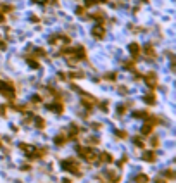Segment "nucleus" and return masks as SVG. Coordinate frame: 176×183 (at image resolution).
Returning a JSON list of instances; mask_svg holds the SVG:
<instances>
[{"instance_id":"1a4fd4ad","label":"nucleus","mask_w":176,"mask_h":183,"mask_svg":"<svg viewBox=\"0 0 176 183\" xmlns=\"http://www.w3.org/2000/svg\"><path fill=\"white\" fill-rule=\"evenodd\" d=\"M98 162L111 164V162H112V156H111L109 152H100V154H98Z\"/></svg>"},{"instance_id":"ea45409f","label":"nucleus","mask_w":176,"mask_h":183,"mask_svg":"<svg viewBox=\"0 0 176 183\" xmlns=\"http://www.w3.org/2000/svg\"><path fill=\"white\" fill-rule=\"evenodd\" d=\"M2 147H4V145H2V138H0V149H2Z\"/></svg>"},{"instance_id":"58836bf2","label":"nucleus","mask_w":176,"mask_h":183,"mask_svg":"<svg viewBox=\"0 0 176 183\" xmlns=\"http://www.w3.org/2000/svg\"><path fill=\"white\" fill-rule=\"evenodd\" d=\"M62 183H71V180H66V178H64V180H62Z\"/></svg>"},{"instance_id":"39448f33","label":"nucleus","mask_w":176,"mask_h":183,"mask_svg":"<svg viewBox=\"0 0 176 183\" xmlns=\"http://www.w3.org/2000/svg\"><path fill=\"white\" fill-rule=\"evenodd\" d=\"M104 175V173H102ZM104 178H105V181H109V183H119L121 181V175H117L116 171H107L104 175Z\"/></svg>"},{"instance_id":"6ab92c4d","label":"nucleus","mask_w":176,"mask_h":183,"mask_svg":"<svg viewBox=\"0 0 176 183\" xmlns=\"http://www.w3.org/2000/svg\"><path fill=\"white\" fill-rule=\"evenodd\" d=\"M162 178L164 180H174V171H173V169H166V171L162 173Z\"/></svg>"},{"instance_id":"a211bd4d","label":"nucleus","mask_w":176,"mask_h":183,"mask_svg":"<svg viewBox=\"0 0 176 183\" xmlns=\"http://www.w3.org/2000/svg\"><path fill=\"white\" fill-rule=\"evenodd\" d=\"M133 143L138 145L140 149H145V140H143V137H135V138H133Z\"/></svg>"},{"instance_id":"4c0bfd02","label":"nucleus","mask_w":176,"mask_h":183,"mask_svg":"<svg viewBox=\"0 0 176 183\" xmlns=\"http://www.w3.org/2000/svg\"><path fill=\"white\" fill-rule=\"evenodd\" d=\"M155 183H168V181H166V180H164V178H162V176H159V178H157V180H155Z\"/></svg>"},{"instance_id":"9d476101","label":"nucleus","mask_w":176,"mask_h":183,"mask_svg":"<svg viewBox=\"0 0 176 183\" xmlns=\"http://www.w3.org/2000/svg\"><path fill=\"white\" fill-rule=\"evenodd\" d=\"M54 142H55V145H57V147H62L64 143L68 142V135H66V133H60V135H57L55 138H54Z\"/></svg>"},{"instance_id":"f03ea898","label":"nucleus","mask_w":176,"mask_h":183,"mask_svg":"<svg viewBox=\"0 0 176 183\" xmlns=\"http://www.w3.org/2000/svg\"><path fill=\"white\" fill-rule=\"evenodd\" d=\"M47 109H49L50 112H55V114H62L64 112V102L62 100H54L47 105Z\"/></svg>"},{"instance_id":"72a5a7b5","label":"nucleus","mask_w":176,"mask_h":183,"mask_svg":"<svg viewBox=\"0 0 176 183\" xmlns=\"http://www.w3.org/2000/svg\"><path fill=\"white\" fill-rule=\"evenodd\" d=\"M2 22H5V14L0 11V24H2Z\"/></svg>"},{"instance_id":"cd10ccee","label":"nucleus","mask_w":176,"mask_h":183,"mask_svg":"<svg viewBox=\"0 0 176 183\" xmlns=\"http://www.w3.org/2000/svg\"><path fill=\"white\" fill-rule=\"evenodd\" d=\"M126 104H124V105H119V107H117V116H123V114H124V112H126Z\"/></svg>"},{"instance_id":"f3484780","label":"nucleus","mask_w":176,"mask_h":183,"mask_svg":"<svg viewBox=\"0 0 176 183\" xmlns=\"http://www.w3.org/2000/svg\"><path fill=\"white\" fill-rule=\"evenodd\" d=\"M92 19H95V21H104L105 19V12L104 11H97L92 14Z\"/></svg>"},{"instance_id":"20e7f679","label":"nucleus","mask_w":176,"mask_h":183,"mask_svg":"<svg viewBox=\"0 0 176 183\" xmlns=\"http://www.w3.org/2000/svg\"><path fill=\"white\" fill-rule=\"evenodd\" d=\"M145 83H147V85H149L150 88L154 90L155 86H157V75H155L154 71L147 73V75H145Z\"/></svg>"},{"instance_id":"473e14b6","label":"nucleus","mask_w":176,"mask_h":183,"mask_svg":"<svg viewBox=\"0 0 176 183\" xmlns=\"http://www.w3.org/2000/svg\"><path fill=\"white\" fill-rule=\"evenodd\" d=\"M119 94H124V95H126V94H128V88H126V86H119Z\"/></svg>"},{"instance_id":"393cba45","label":"nucleus","mask_w":176,"mask_h":183,"mask_svg":"<svg viewBox=\"0 0 176 183\" xmlns=\"http://www.w3.org/2000/svg\"><path fill=\"white\" fill-rule=\"evenodd\" d=\"M105 79H109V81H116L117 73H107V75H105Z\"/></svg>"},{"instance_id":"f257e3e1","label":"nucleus","mask_w":176,"mask_h":183,"mask_svg":"<svg viewBox=\"0 0 176 183\" xmlns=\"http://www.w3.org/2000/svg\"><path fill=\"white\" fill-rule=\"evenodd\" d=\"M60 166H62V169H66L68 173H71V175H74V176L83 175V169H81V166H79V162L76 161V159H64V161L60 162Z\"/></svg>"},{"instance_id":"c9c22d12","label":"nucleus","mask_w":176,"mask_h":183,"mask_svg":"<svg viewBox=\"0 0 176 183\" xmlns=\"http://www.w3.org/2000/svg\"><path fill=\"white\" fill-rule=\"evenodd\" d=\"M57 76H59V79H68V76H66V73H59V75H57Z\"/></svg>"},{"instance_id":"7c9ffc66","label":"nucleus","mask_w":176,"mask_h":183,"mask_svg":"<svg viewBox=\"0 0 176 183\" xmlns=\"http://www.w3.org/2000/svg\"><path fill=\"white\" fill-rule=\"evenodd\" d=\"M7 114V105H0V116H5Z\"/></svg>"},{"instance_id":"412c9836","label":"nucleus","mask_w":176,"mask_h":183,"mask_svg":"<svg viewBox=\"0 0 176 183\" xmlns=\"http://www.w3.org/2000/svg\"><path fill=\"white\" fill-rule=\"evenodd\" d=\"M98 105H100V111L107 112L109 111V100H102V102H97Z\"/></svg>"},{"instance_id":"7ed1b4c3","label":"nucleus","mask_w":176,"mask_h":183,"mask_svg":"<svg viewBox=\"0 0 176 183\" xmlns=\"http://www.w3.org/2000/svg\"><path fill=\"white\" fill-rule=\"evenodd\" d=\"M105 33H107V31H105V26L104 24H97V26H93L92 28V36L93 38H97V40H102V38L105 36Z\"/></svg>"},{"instance_id":"9b49d317","label":"nucleus","mask_w":176,"mask_h":183,"mask_svg":"<svg viewBox=\"0 0 176 183\" xmlns=\"http://www.w3.org/2000/svg\"><path fill=\"white\" fill-rule=\"evenodd\" d=\"M149 181H150L149 175H143V173H140V175L135 176V183H149Z\"/></svg>"},{"instance_id":"423d86ee","label":"nucleus","mask_w":176,"mask_h":183,"mask_svg":"<svg viewBox=\"0 0 176 183\" xmlns=\"http://www.w3.org/2000/svg\"><path fill=\"white\" fill-rule=\"evenodd\" d=\"M142 159L145 162H155V159H157V152H155V150H145V152L142 154Z\"/></svg>"},{"instance_id":"f704fd0d","label":"nucleus","mask_w":176,"mask_h":183,"mask_svg":"<svg viewBox=\"0 0 176 183\" xmlns=\"http://www.w3.org/2000/svg\"><path fill=\"white\" fill-rule=\"evenodd\" d=\"M152 147H159V138H152Z\"/></svg>"},{"instance_id":"c85d7f7f","label":"nucleus","mask_w":176,"mask_h":183,"mask_svg":"<svg viewBox=\"0 0 176 183\" xmlns=\"http://www.w3.org/2000/svg\"><path fill=\"white\" fill-rule=\"evenodd\" d=\"M5 49H7V43H5V40H2V38H0V52H4Z\"/></svg>"},{"instance_id":"4be33fe9","label":"nucleus","mask_w":176,"mask_h":183,"mask_svg":"<svg viewBox=\"0 0 176 183\" xmlns=\"http://www.w3.org/2000/svg\"><path fill=\"white\" fill-rule=\"evenodd\" d=\"M133 116L135 118H147L149 116V111H135L133 112Z\"/></svg>"},{"instance_id":"4468645a","label":"nucleus","mask_w":176,"mask_h":183,"mask_svg":"<svg viewBox=\"0 0 176 183\" xmlns=\"http://www.w3.org/2000/svg\"><path fill=\"white\" fill-rule=\"evenodd\" d=\"M33 119H35V124H36V128H40V130H43V128L47 126V123H45V119H43V118H40V116H35Z\"/></svg>"},{"instance_id":"f8f14e48","label":"nucleus","mask_w":176,"mask_h":183,"mask_svg":"<svg viewBox=\"0 0 176 183\" xmlns=\"http://www.w3.org/2000/svg\"><path fill=\"white\" fill-rule=\"evenodd\" d=\"M66 76H68L69 79H78V78H83L85 73H83V71H71V73H68Z\"/></svg>"},{"instance_id":"bb28decb","label":"nucleus","mask_w":176,"mask_h":183,"mask_svg":"<svg viewBox=\"0 0 176 183\" xmlns=\"http://www.w3.org/2000/svg\"><path fill=\"white\" fill-rule=\"evenodd\" d=\"M45 50L43 49H35V57H45Z\"/></svg>"},{"instance_id":"c756f323","label":"nucleus","mask_w":176,"mask_h":183,"mask_svg":"<svg viewBox=\"0 0 176 183\" xmlns=\"http://www.w3.org/2000/svg\"><path fill=\"white\" fill-rule=\"evenodd\" d=\"M97 4V0H85V7H92Z\"/></svg>"},{"instance_id":"aec40b11","label":"nucleus","mask_w":176,"mask_h":183,"mask_svg":"<svg viewBox=\"0 0 176 183\" xmlns=\"http://www.w3.org/2000/svg\"><path fill=\"white\" fill-rule=\"evenodd\" d=\"M124 67L130 69V71H135V59L133 60H124Z\"/></svg>"},{"instance_id":"dca6fc26","label":"nucleus","mask_w":176,"mask_h":183,"mask_svg":"<svg viewBox=\"0 0 176 183\" xmlns=\"http://www.w3.org/2000/svg\"><path fill=\"white\" fill-rule=\"evenodd\" d=\"M26 60H28V64H30L33 69H38L40 67V60H36V59H33L31 55H26Z\"/></svg>"},{"instance_id":"2f4dec72","label":"nucleus","mask_w":176,"mask_h":183,"mask_svg":"<svg viewBox=\"0 0 176 183\" xmlns=\"http://www.w3.org/2000/svg\"><path fill=\"white\" fill-rule=\"evenodd\" d=\"M126 159H128V157H126V156H123V159H119V161H117V166H119V168H121V166H124Z\"/></svg>"},{"instance_id":"6e6552de","label":"nucleus","mask_w":176,"mask_h":183,"mask_svg":"<svg viewBox=\"0 0 176 183\" xmlns=\"http://www.w3.org/2000/svg\"><path fill=\"white\" fill-rule=\"evenodd\" d=\"M143 52H145V55L150 57L152 60L157 57V54H155V49H154V45H152V43H147L145 47H143Z\"/></svg>"},{"instance_id":"0eeeda50","label":"nucleus","mask_w":176,"mask_h":183,"mask_svg":"<svg viewBox=\"0 0 176 183\" xmlns=\"http://www.w3.org/2000/svg\"><path fill=\"white\" fill-rule=\"evenodd\" d=\"M128 49H130V54H131V57H133V59H138V55H140V45L136 43V41H133V43H130V47H128Z\"/></svg>"},{"instance_id":"b1692460","label":"nucleus","mask_w":176,"mask_h":183,"mask_svg":"<svg viewBox=\"0 0 176 183\" xmlns=\"http://www.w3.org/2000/svg\"><path fill=\"white\" fill-rule=\"evenodd\" d=\"M43 100V95H33V97H31V104H40V102Z\"/></svg>"},{"instance_id":"a19ab883","label":"nucleus","mask_w":176,"mask_h":183,"mask_svg":"<svg viewBox=\"0 0 176 183\" xmlns=\"http://www.w3.org/2000/svg\"><path fill=\"white\" fill-rule=\"evenodd\" d=\"M142 2H149V0H142Z\"/></svg>"},{"instance_id":"2eb2a0df","label":"nucleus","mask_w":176,"mask_h":183,"mask_svg":"<svg viewBox=\"0 0 176 183\" xmlns=\"http://www.w3.org/2000/svg\"><path fill=\"white\" fill-rule=\"evenodd\" d=\"M143 100H145V104H149V105H154V104H155V95H154V92L147 94L145 97H143Z\"/></svg>"},{"instance_id":"a878e982","label":"nucleus","mask_w":176,"mask_h":183,"mask_svg":"<svg viewBox=\"0 0 176 183\" xmlns=\"http://www.w3.org/2000/svg\"><path fill=\"white\" fill-rule=\"evenodd\" d=\"M116 137H117V138H121V140H124L128 135H126V131H124V130H116Z\"/></svg>"},{"instance_id":"ddd939ff","label":"nucleus","mask_w":176,"mask_h":183,"mask_svg":"<svg viewBox=\"0 0 176 183\" xmlns=\"http://www.w3.org/2000/svg\"><path fill=\"white\" fill-rule=\"evenodd\" d=\"M0 11L4 12V14H11L14 11V5L12 4H0Z\"/></svg>"},{"instance_id":"5701e85b","label":"nucleus","mask_w":176,"mask_h":183,"mask_svg":"<svg viewBox=\"0 0 176 183\" xmlns=\"http://www.w3.org/2000/svg\"><path fill=\"white\" fill-rule=\"evenodd\" d=\"M76 14L79 17H86V7H76Z\"/></svg>"},{"instance_id":"e433bc0d","label":"nucleus","mask_w":176,"mask_h":183,"mask_svg":"<svg viewBox=\"0 0 176 183\" xmlns=\"http://www.w3.org/2000/svg\"><path fill=\"white\" fill-rule=\"evenodd\" d=\"M35 4H49V0H33Z\"/></svg>"}]
</instances>
